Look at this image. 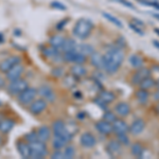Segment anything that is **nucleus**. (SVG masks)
<instances>
[{
  "label": "nucleus",
  "mask_w": 159,
  "mask_h": 159,
  "mask_svg": "<svg viewBox=\"0 0 159 159\" xmlns=\"http://www.w3.org/2000/svg\"><path fill=\"white\" fill-rule=\"evenodd\" d=\"M103 69H105L107 73L114 74L119 70V68L121 67L123 61H124V52L119 47L111 48L107 51L106 54L103 55Z\"/></svg>",
  "instance_id": "f257e3e1"
},
{
  "label": "nucleus",
  "mask_w": 159,
  "mask_h": 159,
  "mask_svg": "<svg viewBox=\"0 0 159 159\" xmlns=\"http://www.w3.org/2000/svg\"><path fill=\"white\" fill-rule=\"evenodd\" d=\"M93 29V24L87 18L80 19L73 27V35L80 39H86L91 34Z\"/></svg>",
  "instance_id": "f03ea898"
},
{
  "label": "nucleus",
  "mask_w": 159,
  "mask_h": 159,
  "mask_svg": "<svg viewBox=\"0 0 159 159\" xmlns=\"http://www.w3.org/2000/svg\"><path fill=\"white\" fill-rule=\"evenodd\" d=\"M31 148V158L40 159L45 158L48 154V148L46 145V142H43L40 140H36L34 142L29 143Z\"/></svg>",
  "instance_id": "7ed1b4c3"
},
{
  "label": "nucleus",
  "mask_w": 159,
  "mask_h": 159,
  "mask_svg": "<svg viewBox=\"0 0 159 159\" xmlns=\"http://www.w3.org/2000/svg\"><path fill=\"white\" fill-rule=\"evenodd\" d=\"M29 87V84L25 80L22 79H17L14 80V81H11V83L7 86V90L11 94H14V96H18L20 92H22L25 89H27Z\"/></svg>",
  "instance_id": "20e7f679"
},
{
  "label": "nucleus",
  "mask_w": 159,
  "mask_h": 159,
  "mask_svg": "<svg viewBox=\"0 0 159 159\" xmlns=\"http://www.w3.org/2000/svg\"><path fill=\"white\" fill-rule=\"evenodd\" d=\"M37 94V90L34 88H30L28 87L27 89H25L22 92H20L18 94V102L21 105H28V104H31L33 101H34L35 97Z\"/></svg>",
  "instance_id": "39448f33"
},
{
  "label": "nucleus",
  "mask_w": 159,
  "mask_h": 159,
  "mask_svg": "<svg viewBox=\"0 0 159 159\" xmlns=\"http://www.w3.org/2000/svg\"><path fill=\"white\" fill-rule=\"evenodd\" d=\"M148 76H151V69H148L147 67H141L139 69H137V71L132 75L130 82L134 85H139L143 80L145 78H148Z\"/></svg>",
  "instance_id": "423d86ee"
},
{
  "label": "nucleus",
  "mask_w": 159,
  "mask_h": 159,
  "mask_svg": "<svg viewBox=\"0 0 159 159\" xmlns=\"http://www.w3.org/2000/svg\"><path fill=\"white\" fill-rule=\"evenodd\" d=\"M20 63V57L18 56H10L0 63V71L3 73H7L12 67Z\"/></svg>",
  "instance_id": "0eeeda50"
},
{
  "label": "nucleus",
  "mask_w": 159,
  "mask_h": 159,
  "mask_svg": "<svg viewBox=\"0 0 159 159\" xmlns=\"http://www.w3.org/2000/svg\"><path fill=\"white\" fill-rule=\"evenodd\" d=\"M47 108V101L45 99L34 100L30 105V111L33 115H39Z\"/></svg>",
  "instance_id": "6e6552de"
},
{
  "label": "nucleus",
  "mask_w": 159,
  "mask_h": 159,
  "mask_svg": "<svg viewBox=\"0 0 159 159\" xmlns=\"http://www.w3.org/2000/svg\"><path fill=\"white\" fill-rule=\"evenodd\" d=\"M24 71H25L24 66H22L20 63L17 64V65H15L14 67H12L6 73L7 74V79L9 80V81H14V80L20 79V78H21V75H22V73H24Z\"/></svg>",
  "instance_id": "1a4fd4ad"
},
{
  "label": "nucleus",
  "mask_w": 159,
  "mask_h": 159,
  "mask_svg": "<svg viewBox=\"0 0 159 159\" xmlns=\"http://www.w3.org/2000/svg\"><path fill=\"white\" fill-rule=\"evenodd\" d=\"M80 143L84 148H93L97 144V139L91 133L87 132L81 135V137H80Z\"/></svg>",
  "instance_id": "9d476101"
},
{
  "label": "nucleus",
  "mask_w": 159,
  "mask_h": 159,
  "mask_svg": "<svg viewBox=\"0 0 159 159\" xmlns=\"http://www.w3.org/2000/svg\"><path fill=\"white\" fill-rule=\"evenodd\" d=\"M112 129H114V133L116 135L126 134L129 129V126L127 125V123L124 120L116 119V121L112 122Z\"/></svg>",
  "instance_id": "9b49d317"
},
{
  "label": "nucleus",
  "mask_w": 159,
  "mask_h": 159,
  "mask_svg": "<svg viewBox=\"0 0 159 159\" xmlns=\"http://www.w3.org/2000/svg\"><path fill=\"white\" fill-rule=\"evenodd\" d=\"M96 129L102 135H110L114 133V129H112V123H109L105 120H101V121H98L96 123Z\"/></svg>",
  "instance_id": "f8f14e48"
},
{
  "label": "nucleus",
  "mask_w": 159,
  "mask_h": 159,
  "mask_svg": "<svg viewBox=\"0 0 159 159\" xmlns=\"http://www.w3.org/2000/svg\"><path fill=\"white\" fill-rule=\"evenodd\" d=\"M144 127H145V121L143 119H141V118H139V119H136L132 123V125L129 126V132L132 135H139L143 132Z\"/></svg>",
  "instance_id": "ddd939ff"
},
{
  "label": "nucleus",
  "mask_w": 159,
  "mask_h": 159,
  "mask_svg": "<svg viewBox=\"0 0 159 159\" xmlns=\"http://www.w3.org/2000/svg\"><path fill=\"white\" fill-rule=\"evenodd\" d=\"M38 92H39V94L42 96L43 99H45L46 101H49V102H54L55 100V93L54 91L52 90V88L47 85H43L39 88V90H38Z\"/></svg>",
  "instance_id": "4468645a"
},
{
  "label": "nucleus",
  "mask_w": 159,
  "mask_h": 159,
  "mask_svg": "<svg viewBox=\"0 0 159 159\" xmlns=\"http://www.w3.org/2000/svg\"><path fill=\"white\" fill-rule=\"evenodd\" d=\"M107 153L109 154L111 157H116L117 155H119L121 153V143L118 140H111L108 142L106 147Z\"/></svg>",
  "instance_id": "2eb2a0df"
},
{
  "label": "nucleus",
  "mask_w": 159,
  "mask_h": 159,
  "mask_svg": "<svg viewBox=\"0 0 159 159\" xmlns=\"http://www.w3.org/2000/svg\"><path fill=\"white\" fill-rule=\"evenodd\" d=\"M115 111L120 117H127L130 114V106L126 102H120L115 106Z\"/></svg>",
  "instance_id": "dca6fc26"
},
{
  "label": "nucleus",
  "mask_w": 159,
  "mask_h": 159,
  "mask_svg": "<svg viewBox=\"0 0 159 159\" xmlns=\"http://www.w3.org/2000/svg\"><path fill=\"white\" fill-rule=\"evenodd\" d=\"M67 132L66 125L61 120H56L52 124V133L54 136H61Z\"/></svg>",
  "instance_id": "f3484780"
},
{
  "label": "nucleus",
  "mask_w": 159,
  "mask_h": 159,
  "mask_svg": "<svg viewBox=\"0 0 159 159\" xmlns=\"http://www.w3.org/2000/svg\"><path fill=\"white\" fill-rule=\"evenodd\" d=\"M90 56V63L93 67H96L97 69H102L104 66V61H103V55H101L99 52L94 51Z\"/></svg>",
  "instance_id": "a211bd4d"
},
{
  "label": "nucleus",
  "mask_w": 159,
  "mask_h": 159,
  "mask_svg": "<svg viewBox=\"0 0 159 159\" xmlns=\"http://www.w3.org/2000/svg\"><path fill=\"white\" fill-rule=\"evenodd\" d=\"M36 135H37L38 140L43 141V142H46V141H48L50 139L51 129L48 126H46V125H43V126H40L39 129H37Z\"/></svg>",
  "instance_id": "6ab92c4d"
},
{
  "label": "nucleus",
  "mask_w": 159,
  "mask_h": 159,
  "mask_svg": "<svg viewBox=\"0 0 159 159\" xmlns=\"http://www.w3.org/2000/svg\"><path fill=\"white\" fill-rule=\"evenodd\" d=\"M17 150L22 158H31V148L30 144L28 142H22L19 141L17 144Z\"/></svg>",
  "instance_id": "aec40b11"
},
{
  "label": "nucleus",
  "mask_w": 159,
  "mask_h": 159,
  "mask_svg": "<svg viewBox=\"0 0 159 159\" xmlns=\"http://www.w3.org/2000/svg\"><path fill=\"white\" fill-rule=\"evenodd\" d=\"M135 96H136L137 101L139 102L140 104L144 105L148 102V99H150V92H148L147 89H141L140 88L139 90L136 91Z\"/></svg>",
  "instance_id": "412c9836"
},
{
  "label": "nucleus",
  "mask_w": 159,
  "mask_h": 159,
  "mask_svg": "<svg viewBox=\"0 0 159 159\" xmlns=\"http://www.w3.org/2000/svg\"><path fill=\"white\" fill-rule=\"evenodd\" d=\"M99 99L101 100L102 102H104L105 104H109L116 100V94L112 91L102 90L99 94Z\"/></svg>",
  "instance_id": "4be33fe9"
},
{
  "label": "nucleus",
  "mask_w": 159,
  "mask_h": 159,
  "mask_svg": "<svg viewBox=\"0 0 159 159\" xmlns=\"http://www.w3.org/2000/svg\"><path fill=\"white\" fill-rule=\"evenodd\" d=\"M15 125V121L12 119H3L0 121V132L3 134H7L11 132Z\"/></svg>",
  "instance_id": "5701e85b"
},
{
  "label": "nucleus",
  "mask_w": 159,
  "mask_h": 159,
  "mask_svg": "<svg viewBox=\"0 0 159 159\" xmlns=\"http://www.w3.org/2000/svg\"><path fill=\"white\" fill-rule=\"evenodd\" d=\"M64 52H73V51H78V43L74 39H71V38H68V39H65V43H64L61 49Z\"/></svg>",
  "instance_id": "b1692460"
},
{
  "label": "nucleus",
  "mask_w": 159,
  "mask_h": 159,
  "mask_svg": "<svg viewBox=\"0 0 159 159\" xmlns=\"http://www.w3.org/2000/svg\"><path fill=\"white\" fill-rule=\"evenodd\" d=\"M49 43L53 48H55V49H57V50L61 49L64 43H65V37L61 36V35H60V34L53 35V36L50 38Z\"/></svg>",
  "instance_id": "393cba45"
},
{
  "label": "nucleus",
  "mask_w": 159,
  "mask_h": 159,
  "mask_svg": "<svg viewBox=\"0 0 159 159\" xmlns=\"http://www.w3.org/2000/svg\"><path fill=\"white\" fill-rule=\"evenodd\" d=\"M86 68L82 64H75L71 67V74L74 78H81V76L86 75Z\"/></svg>",
  "instance_id": "a878e982"
},
{
  "label": "nucleus",
  "mask_w": 159,
  "mask_h": 159,
  "mask_svg": "<svg viewBox=\"0 0 159 159\" xmlns=\"http://www.w3.org/2000/svg\"><path fill=\"white\" fill-rule=\"evenodd\" d=\"M130 153L134 157L137 158H142L143 154H144V148L140 142H135L130 148Z\"/></svg>",
  "instance_id": "bb28decb"
},
{
  "label": "nucleus",
  "mask_w": 159,
  "mask_h": 159,
  "mask_svg": "<svg viewBox=\"0 0 159 159\" xmlns=\"http://www.w3.org/2000/svg\"><path fill=\"white\" fill-rule=\"evenodd\" d=\"M129 64L132 65L133 68L139 69L144 66V61H143V58L141 57L140 55L133 54V55H130V57H129Z\"/></svg>",
  "instance_id": "cd10ccee"
},
{
  "label": "nucleus",
  "mask_w": 159,
  "mask_h": 159,
  "mask_svg": "<svg viewBox=\"0 0 159 159\" xmlns=\"http://www.w3.org/2000/svg\"><path fill=\"white\" fill-rule=\"evenodd\" d=\"M78 52L82 53L85 56L91 55L94 52V48L93 46L89 45V43H83V45H78Z\"/></svg>",
  "instance_id": "c85d7f7f"
},
{
  "label": "nucleus",
  "mask_w": 159,
  "mask_h": 159,
  "mask_svg": "<svg viewBox=\"0 0 159 159\" xmlns=\"http://www.w3.org/2000/svg\"><path fill=\"white\" fill-rule=\"evenodd\" d=\"M155 85H156V81L153 78L148 76V78H145L142 82H141L139 84V87L141 89H147V90H148V89H151Z\"/></svg>",
  "instance_id": "c756f323"
},
{
  "label": "nucleus",
  "mask_w": 159,
  "mask_h": 159,
  "mask_svg": "<svg viewBox=\"0 0 159 159\" xmlns=\"http://www.w3.org/2000/svg\"><path fill=\"white\" fill-rule=\"evenodd\" d=\"M75 155V150L72 145H66L63 151V159H72Z\"/></svg>",
  "instance_id": "7c9ffc66"
},
{
  "label": "nucleus",
  "mask_w": 159,
  "mask_h": 159,
  "mask_svg": "<svg viewBox=\"0 0 159 159\" xmlns=\"http://www.w3.org/2000/svg\"><path fill=\"white\" fill-rule=\"evenodd\" d=\"M102 15L104 16V18H106L107 20H108V21L111 22V24H114L115 25H117V27H119V28H123L122 22L120 21V20L118 19L117 17L112 16L111 14H109V13H106V12H103V13H102Z\"/></svg>",
  "instance_id": "2f4dec72"
},
{
  "label": "nucleus",
  "mask_w": 159,
  "mask_h": 159,
  "mask_svg": "<svg viewBox=\"0 0 159 159\" xmlns=\"http://www.w3.org/2000/svg\"><path fill=\"white\" fill-rule=\"evenodd\" d=\"M43 54L47 56V57L54 58L58 54V50L55 49V48H53L52 46H51V47H48V48H46V49L43 50Z\"/></svg>",
  "instance_id": "473e14b6"
},
{
  "label": "nucleus",
  "mask_w": 159,
  "mask_h": 159,
  "mask_svg": "<svg viewBox=\"0 0 159 159\" xmlns=\"http://www.w3.org/2000/svg\"><path fill=\"white\" fill-rule=\"evenodd\" d=\"M86 61V56L84 55V54H82V53H80L76 51V53H75V55H74V61H73V63L74 64H82L83 65L84 63Z\"/></svg>",
  "instance_id": "72a5a7b5"
},
{
  "label": "nucleus",
  "mask_w": 159,
  "mask_h": 159,
  "mask_svg": "<svg viewBox=\"0 0 159 159\" xmlns=\"http://www.w3.org/2000/svg\"><path fill=\"white\" fill-rule=\"evenodd\" d=\"M117 140L119 141L121 144H124V145H129V138L127 134H120V135H117Z\"/></svg>",
  "instance_id": "f704fd0d"
},
{
  "label": "nucleus",
  "mask_w": 159,
  "mask_h": 159,
  "mask_svg": "<svg viewBox=\"0 0 159 159\" xmlns=\"http://www.w3.org/2000/svg\"><path fill=\"white\" fill-rule=\"evenodd\" d=\"M116 119H117L116 115L111 111H106L103 116V120H105V121H107L109 123H112L114 121H116Z\"/></svg>",
  "instance_id": "c9c22d12"
},
{
  "label": "nucleus",
  "mask_w": 159,
  "mask_h": 159,
  "mask_svg": "<svg viewBox=\"0 0 159 159\" xmlns=\"http://www.w3.org/2000/svg\"><path fill=\"white\" fill-rule=\"evenodd\" d=\"M140 3L144 4V6H148V7H153L155 9L159 10V2L157 1H153V0H139Z\"/></svg>",
  "instance_id": "e433bc0d"
},
{
  "label": "nucleus",
  "mask_w": 159,
  "mask_h": 159,
  "mask_svg": "<svg viewBox=\"0 0 159 159\" xmlns=\"http://www.w3.org/2000/svg\"><path fill=\"white\" fill-rule=\"evenodd\" d=\"M25 139H27L28 143H31V142H34V141L38 140V138H37L36 133L32 132V133H29V134L25 136Z\"/></svg>",
  "instance_id": "4c0bfd02"
},
{
  "label": "nucleus",
  "mask_w": 159,
  "mask_h": 159,
  "mask_svg": "<svg viewBox=\"0 0 159 159\" xmlns=\"http://www.w3.org/2000/svg\"><path fill=\"white\" fill-rule=\"evenodd\" d=\"M129 28L132 29L134 32H136L137 34H139V35H141V36H143L144 35V32L143 31H141V29L138 25H134V24H129Z\"/></svg>",
  "instance_id": "58836bf2"
},
{
  "label": "nucleus",
  "mask_w": 159,
  "mask_h": 159,
  "mask_svg": "<svg viewBox=\"0 0 159 159\" xmlns=\"http://www.w3.org/2000/svg\"><path fill=\"white\" fill-rule=\"evenodd\" d=\"M51 6H52V7H54V9L61 10V11H65V10H66V7L64 6L63 3L57 2V1H53L52 3H51Z\"/></svg>",
  "instance_id": "ea45409f"
},
{
  "label": "nucleus",
  "mask_w": 159,
  "mask_h": 159,
  "mask_svg": "<svg viewBox=\"0 0 159 159\" xmlns=\"http://www.w3.org/2000/svg\"><path fill=\"white\" fill-rule=\"evenodd\" d=\"M115 1L120 2V3H122L124 7H129V9H132V10H135V7L133 6L132 2L127 1V0H115Z\"/></svg>",
  "instance_id": "a19ab883"
},
{
  "label": "nucleus",
  "mask_w": 159,
  "mask_h": 159,
  "mask_svg": "<svg viewBox=\"0 0 159 159\" xmlns=\"http://www.w3.org/2000/svg\"><path fill=\"white\" fill-rule=\"evenodd\" d=\"M53 159H63V152H61V150H55V152L52 154V156H51Z\"/></svg>",
  "instance_id": "79ce46f5"
},
{
  "label": "nucleus",
  "mask_w": 159,
  "mask_h": 159,
  "mask_svg": "<svg viewBox=\"0 0 159 159\" xmlns=\"http://www.w3.org/2000/svg\"><path fill=\"white\" fill-rule=\"evenodd\" d=\"M133 21H134V25H138V27H143V25H144L142 20H140L138 18H133Z\"/></svg>",
  "instance_id": "37998d69"
},
{
  "label": "nucleus",
  "mask_w": 159,
  "mask_h": 159,
  "mask_svg": "<svg viewBox=\"0 0 159 159\" xmlns=\"http://www.w3.org/2000/svg\"><path fill=\"white\" fill-rule=\"evenodd\" d=\"M152 43H153V46H154V47H155V48H157V49L159 50V40H153Z\"/></svg>",
  "instance_id": "c03bdc74"
},
{
  "label": "nucleus",
  "mask_w": 159,
  "mask_h": 159,
  "mask_svg": "<svg viewBox=\"0 0 159 159\" xmlns=\"http://www.w3.org/2000/svg\"><path fill=\"white\" fill-rule=\"evenodd\" d=\"M65 24H66V22H65V21H61V25H60V24H58V25H57V29H60V30H61V28H63V25H65Z\"/></svg>",
  "instance_id": "a18cd8bd"
},
{
  "label": "nucleus",
  "mask_w": 159,
  "mask_h": 159,
  "mask_svg": "<svg viewBox=\"0 0 159 159\" xmlns=\"http://www.w3.org/2000/svg\"><path fill=\"white\" fill-rule=\"evenodd\" d=\"M152 15H153V16L155 17V18L157 19V20H159V14H158V13H153Z\"/></svg>",
  "instance_id": "49530a36"
},
{
  "label": "nucleus",
  "mask_w": 159,
  "mask_h": 159,
  "mask_svg": "<svg viewBox=\"0 0 159 159\" xmlns=\"http://www.w3.org/2000/svg\"><path fill=\"white\" fill-rule=\"evenodd\" d=\"M154 32H155L156 34H157L158 36H159V29H158V28H155V29H154Z\"/></svg>",
  "instance_id": "de8ad7c7"
},
{
  "label": "nucleus",
  "mask_w": 159,
  "mask_h": 159,
  "mask_svg": "<svg viewBox=\"0 0 159 159\" xmlns=\"http://www.w3.org/2000/svg\"><path fill=\"white\" fill-rule=\"evenodd\" d=\"M155 109H156V111H157V112H158V114H159V104L157 105V106H156V107H155Z\"/></svg>",
  "instance_id": "09e8293b"
},
{
  "label": "nucleus",
  "mask_w": 159,
  "mask_h": 159,
  "mask_svg": "<svg viewBox=\"0 0 159 159\" xmlns=\"http://www.w3.org/2000/svg\"><path fill=\"white\" fill-rule=\"evenodd\" d=\"M155 86H157L158 88H159V79L157 80V81H156V85H155Z\"/></svg>",
  "instance_id": "8fccbe9b"
},
{
  "label": "nucleus",
  "mask_w": 159,
  "mask_h": 159,
  "mask_svg": "<svg viewBox=\"0 0 159 159\" xmlns=\"http://www.w3.org/2000/svg\"><path fill=\"white\" fill-rule=\"evenodd\" d=\"M0 142H1V137H0Z\"/></svg>",
  "instance_id": "3c124183"
}]
</instances>
